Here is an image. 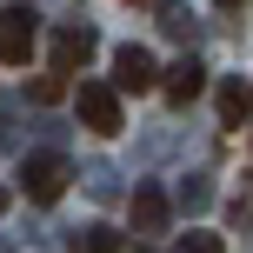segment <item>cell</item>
I'll return each instance as SVG.
<instances>
[{"mask_svg":"<svg viewBox=\"0 0 253 253\" xmlns=\"http://www.w3.org/2000/svg\"><path fill=\"white\" fill-rule=\"evenodd\" d=\"M67 180H74V173H67L60 153H34V160L20 167V187H27V200H34V207H53V200L67 193Z\"/></svg>","mask_w":253,"mask_h":253,"instance_id":"obj_1","label":"cell"},{"mask_svg":"<svg viewBox=\"0 0 253 253\" xmlns=\"http://www.w3.org/2000/svg\"><path fill=\"white\" fill-rule=\"evenodd\" d=\"M34 40H40V13L34 7H0V60H7V67H27Z\"/></svg>","mask_w":253,"mask_h":253,"instance_id":"obj_2","label":"cell"},{"mask_svg":"<svg viewBox=\"0 0 253 253\" xmlns=\"http://www.w3.org/2000/svg\"><path fill=\"white\" fill-rule=\"evenodd\" d=\"M80 120L93 133H120V87L107 80H80Z\"/></svg>","mask_w":253,"mask_h":253,"instance_id":"obj_3","label":"cell"},{"mask_svg":"<svg viewBox=\"0 0 253 253\" xmlns=\"http://www.w3.org/2000/svg\"><path fill=\"white\" fill-rule=\"evenodd\" d=\"M114 87H126V93L160 87V67H153V53H147V47H120V53H114Z\"/></svg>","mask_w":253,"mask_h":253,"instance_id":"obj_4","label":"cell"},{"mask_svg":"<svg viewBox=\"0 0 253 253\" xmlns=\"http://www.w3.org/2000/svg\"><path fill=\"white\" fill-rule=\"evenodd\" d=\"M160 93H167V100H173V107L200 100V93H207V67H200V60H173V67H167V74H160Z\"/></svg>","mask_w":253,"mask_h":253,"instance_id":"obj_5","label":"cell"},{"mask_svg":"<svg viewBox=\"0 0 253 253\" xmlns=\"http://www.w3.org/2000/svg\"><path fill=\"white\" fill-rule=\"evenodd\" d=\"M93 60V34L87 27H60L53 34V74H74V67Z\"/></svg>","mask_w":253,"mask_h":253,"instance_id":"obj_6","label":"cell"},{"mask_svg":"<svg viewBox=\"0 0 253 253\" xmlns=\"http://www.w3.org/2000/svg\"><path fill=\"white\" fill-rule=\"evenodd\" d=\"M167 220H173L167 193H160V187H140V193H133V233H167Z\"/></svg>","mask_w":253,"mask_h":253,"instance_id":"obj_7","label":"cell"},{"mask_svg":"<svg viewBox=\"0 0 253 253\" xmlns=\"http://www.w3.org/2000/svg\"><path fill=\"white\" fill-rule=\"evenodd\" d=\"M247 114H253L247 80H220V120H227V126H247Z\"/></svg>","mask_w":253,"mask_h":253,"instance_id":"obj_8","label":"cell"},{"mask_svg":"<svg viewBox=\"0 0 253 253\" xmlns=\"http://www.w3.org/2000/svg\"><path fill=\"white\" fill-rule=\"evenodd\" d=\"M74 253H120V233L114 227H87V233H74Z\"/></svg>","mask_w":253,"mask_h":253,"instance_id":"obj_9","label":"cell"},{"mask_svg":"<svg viewBox=\"0 0 253 253\" xmlns=\"http://www.w3.org/2000/svg\"><path fill=\"white\" fill-rule=\"evenodd\" d=\"M173 253H220V233H180Z\"/></svg>","mask_w":253,"mask_h":253,"instance_id":"obj_10","label":"cell"},{"mask_svg":"<svg viewBox=\"0 0 253 253\" xmlns=\"http://www.w3.org/2000/svg\"><path fill=\"white\" fill-rule=\"evenodd\" d=\"M60 93H67V80H60V74H47V80L34 87V100H60Z\"/></svg>","mask_w":253,"mask_h":253,"instance_id":"obj_11","label":"cell"},{"mask_svg":"<svg viewBox=\"0 0 253 253\" xmlns=\"http://www.w3.org/2000/svg\"><path fill=\"white\" fill-rule=\"evenodd\" d=\"M0 213H7V187H0Z\"/></svg>","mask_w":253,"mask_h":253,"instance_id":"obj_12","label":"cell"},{"mask_svg":"<svg viewBox=\"0 0 253 253\" xmlns=\"http://www.w3.org/2000/svg\"><path fill=\"white\" fill-rule=\"evenodd\" d=\"M220 7H247V0H220Z\"/></svg>","mask_w":253,"mask_h":253,"instance_id":"obj_13","label":"cell"}]
</instances>
